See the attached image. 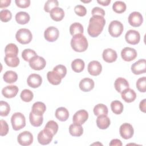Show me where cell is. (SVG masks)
I'll use <instances>...</instances> for the list:
<instances>
[{
	"label": "cell",
	"mask_w": 146,
	"mask_h": 146,
	"mask_svg": "<svg viewBox=\"0 0 146 146\" xmlns=\"http://www.w3.org/2000/svg\"><path fill=\"white\" fill-rule=\"evenodd\" d=\"M106 24V20L103 17L94 15L90 18L87 28L88 34L92 37L98 36L103 31Z\"/></svg>",
	"instance_id": "1"
},
{
	"label": "cell",
	"mask_w": 146,
	"mask_h": 146,
	"mask_svg": "<svg viewBox=\"0 0 146 146\" xmlns=\"http://www.w3.org/2000/svg\"><path fill=\"white\" fill-rule=\"evenodd\" d=\"M88 45L87 38L83 34H79L73 36L71 40V47L76 52L86 51L88 48Z\"/></svg>",
	"instance_id": "2"
},
{
	"label": "cell",
	"mask_w": 146,
	"mask_h": 146,
	"mask_svg": "<svg viewBox=\"0 0 146 146\" xmlns=\"http://www.w3.org/2000/svg\"><path fill=\"white\" fill-rule=\"evenodd\" d=\"M11 123L14 130H20L26 125L25 117L21 112H15L11 117Z\"/></svg>",
	"instance_id": "3"
},
{
	"label": "cell",
	"mask_w": 146,
	"mask_h": 146,
	"mask_svg": "<svg viewBox=\"0 0 146 146\" xmlns=\"http://www.w3.org/2000/svg\"><path fill=\"white\" fill-rule=\"evenodd\" d=\"M16 39L21 44H26L29 43L33 38L31 31L27 29H20L15 34Z\"/></svg>",
	"instance_id": "4"
},
{
	"label": "cell",
	"mask_w": 146,
	"mask_h": 146,
	"mask_svg": "<svg viewBox=\"0 0 146 146\" xmlns=\"http://www.w3.org/2000/svg\"><path fill=\"white\" fill-rule=\"evenodd\" d=\"M124 27L123 24L119 21H112L109 25L108 32L110 34L115 38L119 36L123 33Z\"/></svg>",
	"instance_id": "5"
},
{
	"label": "cell",
	"mask_w": 146,
	"mask_h": 146,
	"mask_svg": "<svg viewBox=\"0 0 146 146\" xmlns=\"http://www.w3.org/2000/svg\"><path fill=\"white\" fill-rule=\"evenodd\" d=\"M53 136V133L50 131L44 128L39 132L37 139L39 144L42 145H47L52 141Z\"/></svg>",
	"instance_id": "6"
},
{
	"label": "cell",
	"mask_w": 146,
	"mask_h": 146,
	"mask_svg": "<svg viewBox=\"0 0 146 146\" xmlns=\"http://www.w3.org/2000/svg\"><path fill=\"white\" fill-rule=\"evenodd\" d=\"M46 64L45 59L40 56L36 55L29 61L30 67L34 70H41L44 68Z\"/></svg>",
	"instance_id": "7"
},
{
	"label": "cell",
	"mask_w": 146,
	"mask_h": 146,
	"mask_svg": "<svg viewBox=\"0 0 146 146\" xmlns=\"http://www.w3.org/2000/svg\"><path fill=\"white\" fill-rule=\"evenodd\" d=\"M120 135L124 139H131L134 133L132 125L129 123H125L121 124L119 128Z\"/></svg>",
	"instance_id": "8"
},
{
	"label": "cell",
	"mask_w": 146,
	"mask_h": 146,
	"mask_svg": "<svg viewBox=\"0 0 146 146\" xmlns=\"http://www.w3.org/2000/svg\"><path fill=\"white\" fill-rule=\"evenodd\" d=\"M17 140L19 144L21 145H30L33 143V136L29 131H23L18 135Z\"/></svg>",
	"instance_id": "9"
},
{
	"label": "cell",
	"mask_w": 146,
	"mask_h": 146,
	"mask_svg": "<svg viewBox=\"0 0 146 146\" xmlns=\"http://www.w3.org/2000/svg\"><path fill=\"white\" fill-rule=\"evenodd\" d=\"M59 32L58 29L54 26L47 27L44 33V36L46 40L52 42L55 41L59 37Z\"/></svg>",
	"instance_id": "10"
},
{
	"label": "cell",
	"mask_w": 146,
	"mask_h": 146,
	"mask_svg": "<svg viewBox=\"0 0 146 146\" xmlns=\"http://www.w3.org/2000/svg\"><path fill=\"white\" fill-rule=\"evenodd\" d=\"M131 71L135 75L144 74L146 71V60L141 59L135 62L131 66Z\"/></svg>",
	"instance_id": "11"
},
{
	"label": "cell",
	"mask_w": 146,
	"mask_h": 146,
	"mask_svg": "<svg viewBox=\"0 0 146 146\" xmlns=\"http://www.w3.org/2000/svg\"><path fill=\"white\" fill-rule=\"evenodd\" d=\"M125 39L126 42L131 44H137L140 40V35L137 31L135 30H128L125 35Z\"/></svg>",
	"instance_id": "12"
},
{
	"label": "cell",
	"mask_w": 146,
	"mask_h": 146,
	"mask_svg": "<svg viewBox=\"0 0 146 146\" xmlns=\"http://www.w3.org/2000/svg\"><path fill=\"white\" fill-rule=\"evenodd\" d=\"M137 55V54L136 50L131 47H126L121 51V56L126 62H130L134 60Z\"/></svg>",
	"instance_id": "13"
},
{
	"label": "cell",
	"mask_w": 146,
	"mask_h": 146,
	"mask_svg": "<svg viewBox=\"0 0 146 146\" xmlns=\"http://www.w3.org/2000/svg\"><path fill=\"white\" fill-rule=\"evenodd\" d=\"M88 118V113L85 110H80L75 113L72 117L73 123L82 125L84 124Z\"/></svg>",
	"instance_id": "14"
},
{
	"label": "cell",
	"mask_w": 146,
	"mask_h": 146,
	"mask_svg": "<svg viewBox=\"0 0 146 146\" xmlns=\"http://www.w3.org/2000/svg\"><path fill=\"white\" fill-rule=\"evenodd\" d=\"M143 22V18L139 12L133 11L128 17V22L133 27H139L141 25Z\"/></svg>",
	"instance_id": "15"
},
{
	"label": "cell",
	"mask_w": 146,
	"mask_h": 146,
	"mask_svg": "<svg viewBox=\"0 0 146 146\" xmlns=\"http://www.w3.org/2000/svg\"><path fill=\"white\" fill-rule=\"evenodd\" d=\"M88 72L92 76L99 75L102 70V66L100 63L97 60L90 62L87 67Z\"/></svg>",
	"instance_id": "16"
},
{
	"label": "cell",
	"mask_w": 146,
	"mask_h": 146,
	"mask_svg": "<svg viewBox=\"0 0 146 146\" xmlns=\"http://www.w3.org/2000/svg\"><path fill=\"white\" fill-rule=\"evenodd\" d=\"M27 84L31 88H37L42 83V78L39 74H32L30 75L27 79Z\"/></svg>",
	"instance_id": "17"
},
{
	"label": "cell",
	"mask_w": 146,
	"mask_h": 146,
	"mask_svg": "<svg viewBox=\"0 0 146 146\" xmlns=\"http://www.w3.org/2000/svg\"><path fill=\"white\" fill-rule=\"evenodd\" d=\"M94 81L92 79L85 78L80 81L79 86L82 91L88 92L94 88Z\"/></svg>",
	"instance_id": "18"
},
{
	"label": "cell",
	"mask_w": 146,
	"mask_h": 146,
	"mask_svg": "<svg viewBox=\"0 0 146 146\" xmlns=\"http://www.w3.org/2000/svg\"><path fill=\"white\" fill-rule=\"evenodd\" d=\"M18 90V87L17 86H7L2 89V94L6 98H12L17 95Z\"/></svg>",
	"instance_id": "19"
},
{
	"label": "cell",
	"mask_w": 146,
	"mask_h": 146,
	"mask_svg": "<svg viewBox=\"0 0 146 146\" xmlns=\"http://www.w3.org/2000/svg\"><path fill=\"white\" fill-rule=\"evenodd\" d=\"M103 60L107 63H112L115 62L117 57L116 52L112 48L105 49L102 54Z\"/></svg>",
	"instance_id": "20"
},
{
	"label": "cell",
	"mask_w": 146,
	"mask_h": 146,
	"mask_svg": "<svg viewBox=\"0 0 146 146\" xmlns=\"http://www.w3.org/2000/svg\"><path fill=\"white\" fill-rule=\"evenodd\" d=\"M121 98L127 103H131L133 102L136 98V94L131 88H127L121 92Z\"/></svg>",
	"instance_id": "21"
},
{
	"label": "cell",
	"mask_w": 146,
	"mask_h": 146,
	"mask_svg": "<svg viewBox=\"0 0 146 146\" xmlns=\"http://www.w3.org/2000/svg\"><path fill=\"white\" fill-rule=\"evenodd\" d=\"M128 82L124 78L120 77L117 78L114 83V87L115 90L118 92H121L124 90L129 88Z\"/></svg>",
	"instance_id": "22"
},
{
	"label": "cell",
	"mask_w": 146,
	"mask_h": 146,
	"mask_svg": "<svg viewBox=\"0 0 146 146\" xmlns=\"http://www.w3.org/2000/svg\"><path fill=\"white\" fill-rule=\"evenodd\" d=\"M96 125L100 129H105L110 125V119L106 115L98 116L96 119Z\"/></svg>",
	"instance_id": "23"
},
{
	"label": "cell",
	"mask_w": 146,
	"mask_h": 146,
	"mask_svg": "<svg viewBox=\"0 0 146 146\" xmlns=\"http://www.w3.org/2000/svg\"><path fill=\"white\" fill-rule=\"evenodd\" d=\"M50 15L51 19L55 21H60L64 17V10L60 7H55L50 12Z\"/></svg>",
	"instance_id": "24"
},
{
	"label": "cell",
	"mask_w": 146,
	"mask_h": 146,
	"mask_svg": "<svg viewBox=\"0 0 146 146\" xmlns=\"http://www.w3.org/2000/svg\"><path fill=\"white\" fill-rule=\"evenodd\" d=\"M55 117L59 121H65L69 117L68 111L63 107H60L58 108L55 111Z\"/></svg>",
	"instance_id": "25"
},
{
	"label": "cell",
	"mask_w": 146,
	"mask_h": 146,
	"mask_svg": "<svg viewBox=\"0 0 146 146\" xmlns=\"http://www.w3.org/2000/svg\"><path fill=\"white\" fill-rule=\"evenodd\" d=\"M46 110V107L44 103L41 102H36L34 103L32 106L31 111L35 115L42 116Z\"/></svg>",
	"instance_id": "26"
},
{
	"label": "cell",
	"mask_w": 146,
	"mask_h": 146,
	"mask_svg": "<svg viewBox=\"0 0 146 146\" xmlns=\"http://www.w3.org/2000/svg\"><path fill=\"white\" fill-rule=\"evenodd\" d=\"M47 78L48 82L53 85H58L60 83L62 78L54 71H48L47 74Z\"/></svg>",
	"instance_id": "27"
},
{
	"label": "cell",
	"mask_w": 146,
	"mask_h": 146,
	"mask_svg": "<svg viewBox=\"0 0 146 146\" xmlns=\"http://www.w3.org/2000/svg\"><path fill=\"white\" fill-rule=\"evenodd\" d=\"M30 17L29 14L25 11H19L15 15V20L20 25H25L27 23L30 21Z\"/></svg>",
	"instance_id": "28"
},
{
	"label": "cell",
	"mask_w": 146,
	"mask_h": 146,
	"mask_svg": "<svg viewBox=\"0 0 146 146\" xmlns=\"http://www.w3.org/2000/svg\"><path fill=\"white\" fill-rule=\"evenodd\" d=\"M5 52L6 56L9 57L17 56L18 53V48L15 44L9 43L6 46Z\"/></svg>",
	"instance_id": "29"
},
{
	"label": "cell",
	"mask_w": 146,
	"mask_h": 146,
	"mask_svg": "<svg viewBox=\"0 0 146 146\" xmlns=\"http://www.w3.org/2000/svg\"><path fill=\"white\" fill-rule=\"evenodd\" d=\"M29 120L31 124L34 127H39L42 125L43 121V117L42 116H38L34 114L32 111L29 114Z\"/></svg>",
	"instance_id": "30"
},
{
	"label": "cell",
	"mask_w": 146,
	"mask_h": 146,
	"mask_svg": "<svg viewBox=\"0 0 146 146\" xmlns=\"http://www.w3.org/2000/svg\"><path fill=\"white\" fill-rule=\"evenodd\" d=\"M69 132L73 136H80L83 133V128L81 125L72 124L69 127Z\"/></svg>",
	"instance_id": "31"
},
{
	"label": "cell",
	"mask_w": 146,
	"mask_h": 146,
	"mask_svg": "<svg viewBox=\"0 0 146 146\" xmlns=\"http://www.w3.org/2000/svg\"><path fill=\"white\" fill-rule=\"evenodd\" d=\"M4 81L7 83H13L18 79L17 74L13 71H7L3 76Z\"/></svg>",
	"instance_id": "32"
},
{
	"label": "cell",
	"mask_w": 146,
	"mask_h": 146,
	"mask_svg": "<svg viewBox=\"0 0 146 146\" xmlns=\"http://www.w3.org/2000/svg\"><path fill=\"white\" fill-rule=\"evenodd\" d=\"M85 64L84 61L81 59H76L71 63L72 70L75 72H80L84 68Z\"/></svg>",
	"instance_id": "33"
},
{
	"label": "cell",
	"mask_w": 146,
	"mask_h": 146,
	"mask_svg": "<svg viewBox=\"0 0 146 146\" xmlns=\"http://www.w3.org/2000/svg\"><path fill=\"white\" fill-rule=\"evenodd\" d=\"M83 26L82 24L78 22L73 23L70 27V32L71 35L72 36L79 34H83Z\"/></svg>",
	"instance_id": "34"
},
{
	"label": "cell",
	"mask_w": 146,
	"mask_h": 146,
	"mask_svg": "<svg viewBox=\"0 0 146 146\" xmlns=\"http://www.w3.org/2000/svg\"><path fill=\"white\" fill-rule=\"evenodd\" d=\"M94 113L95 115L96 116H99V115H107L108 114V108L107 107L102 103L98 104L96 105L93 110Z\"/></svg>",
	"instance_id": "35"
},
{
	"label": "cell",
	"mask_w": 146,
	"mask_h": 146,
	"mask_svg": "<svg viewBox=\"0 0 146 146\" xmlns=\"http://www.w3.org/2000/svg\"><path fill=\"white\" fill-rule=\"evenodd\" d=\"M111 108L115 114L119 115L123 111V104L119 100H114L111 103Z\"/></svg>",
	"instance_id": "36"
},
{
	"label": "cell",
	"mask_w": 146,
	"mask_h": 146,
	"mask_svg": "<svg viewBox=\"0 0 146 146\" xmlns=\"http://www.w3.org/2000/svg\"><path fill=\"white\" fill-rule=\"evenodd\" d=\"M112 9L115 13L120 14L125 11L126 5L123 1H117L113 3L112 5Z\"/></svg>",
	"instance_id": "37"
},
{
	"label": "cell",
	"mask_w": 146,
	"mask_h": 146,
	"mask_svg": "<svg viewBox=\"0 0 146 146\" xmlns=\"http://www.w3.org/2000/svg\"><path fill=\"white\" fill-rule=\"evenodd\" d=\"M37 54L35 51L30 48L25 49L22 52V57L26 62H29Z\"/></svg>",
	"instance_id": "38"
},
{
	"label": "cell",
	"mask_w": 146,
	"mask_h": 146,
	"mask_svg": "<svg viewBox=\"0 0 146 146\" xmlns=\"http://www.w3.org/2000/svg\"><path fill=\"white\" fill-rule=\"evenodd\" d=\"M4 60L7 66L11 67H16L19 64V59L17 56L9 57L5 56Z\"/></svg>",
	"instance_id": "39"
},
{
	"label": "cell",
	"mask_w": 146,
	"mask_h": 146,
	"mask_svg": "<svg viewBox=\"0 0 146 146\" xmlns=\"http://www.w3.org/2000/svg\"><path fill=\"white\" fill-rule=\"evenodd\" d=\"M20 96L23 101L25 102H30L33 99L34 95L33 92L30 90L25 89L21 92Z\"/></svg>",
	"instance_id": "40"
},
{
	"label": "cell",
	"mask_w": 146,
	"mask_h": 146,
	"mask_svg": "<svg viewBox=\"0 0 146 146\" xmlns=\"http://www.w3.org/2000/svg\"><path fill=\"white\" fill-rule=\"evenodd\" d=\"M10 111L9 104L4 101L0 102V115L1 116H6Z\"/></svg>",
	"instance_id": "41"
},
{
	"label": "cell",
	"mask_w": 146,
	"mask_h": 146,
	"mask_svg": "<svg viewBox=\"0 0 146 146\" xmlns=\"http://www.w3.org/2000/svg\"><path fill=\"white\" fill-rule=\"evenodd\" d=\"M59 5L58 1L56 0H48L44 4V10L47 13H50L51 10L57 7Z\"/></svg>",
	"instance_id": "42"
},
{
	"label": "cell",
	"mask_w": 146,
	"mask_h": 146,
	"mask_svg": "<svg viewBox=\"0 0 146 146\" xmlns=\"http://www.w3.org/2000/svg\"><path fill=\"white\" fill-rule=\"evenodd\" d=\"M136 88L141 92H145L146 91V77L143 76L138 79L136 82Z\"/></svg>",
	"instance_id": "43"
},
{
	"label": "cell",
	"mask_w": 146,
	"mask_h": 146,
	"mask_svg": "<svg viewBox=\"0 0 146 146\" xmlns=\"http://www.w3.org/2000/svg\"><path fill=\"white\" fill-rule=\"evenodd\" d=\"M44 128L50 131L53 133V135H55L58 132L59 127L56 122L54 120H50L47 123Z\"/></svg>",
	"instance_id": "44"
},
{
	"label": "cell",
	"mask_w": 146,
	"mask_h": 146,
	"mask_svg": "<svg viewBox=\"0 0 146 146\" xmlns=\"http://www.w3.org/2000/svg\"><path fill=\"white\" fill-rule=\"evenodd\" d=\"M11 13L9 10L3 9L0 11V19L2 22H7L11 19Z\"/></svg>",
	"instance_id": "45"
},
{
	"label": "cell",
	"mask_w": 146,
	"mask_h": 146,
	"mask_svg": "<svg viewBox=\"0 0 146 146\" xmlns=\"http://www.w3.org/2000/svg\"><path fill=\"white\" fill-rule=\"evenodd\" d=\"M53 71L56 72L59 75V76L63 79L67 74V68L66 67L62 64H59L56 66L54 68Z\"/></svg>",
	"instance_id": "46"
},
{
	"label": "cell",
	"mask_w": 146,
	"mask_h": 146,
	"mask_svg": "<svg viewBox=\"0 0 146 146\" xmlns=\"http://www.w3.org/2000/svg\"><path fill=\"white\" fill-rule=\"evenodd\" d=\"M74 11L80 17H83L87 14L86 8L84 6L80 5H78L75 6Z\"/></svg>",
	"instance_id": "47"
},
{
	"label": "cell",
	"mask_w": 146,
	"mask_h": 146,
	"mask_svg": "<svg viewBox=\"0 0 146 146\" xmlns=\"http://www.w3.org/2000/svg\"><path fill=\"white\" fill-rule=\"evenodd\" d=\"M0 123H1V131H0L1 136H5L9 132L8 124L5 120L2 119L0 120Z\"/></svg>",
	"instance_id": "48"
},
{
	"label": "cell",
	"mask_w": 146,
	"mask_h": 146,
	"mask_svg": "<svg viewBox=\"0 0 146 146\" xmlns=\"http://www.w3.org/2000/svg\"><path fill=\"white\" fill-rule=\"evenodd\" d=\"M17 6L20 8H27L30 5V0H15Z\"/></svg>",
	"instance_id": "49"
},
{
	"label": "cell",
	"mask_w": 146,
	"mask_h": 146,
	"mask_svg": "<svg viewBox=\"0 0 146 146\" xmlns=\"http://www.w3.org/2000/svg\"><path fill=\"white\" fill-rule=\"evenodd\" d=\"M91 14H92V16L99 15V16L104 17V16L105 15V11L102 8H100L99 7H95L92 9Z\"/></svg>",
	"instance_id": "50"
},
{
	"label": "cell",
	"mask_w": 146,
	"mask_h": 146,
	"mask_svg": "<svg viewBox=\"0 0 146 146\" xmlns=\"http://www.w3.org/2000/svg\"><path fill=\"white\" fill-rule=\"evenodd\" d=\"M11 0H1L0 1V7L1 9L6 7L10 5Z\"/></svg>",
	"instance_id": "51"
},
{
	"label": "cell",
	"mask_w": 146,
	"mask_h": 146,
	"mask_svg": "<svg viewBox=\"0 0 146 146\" xmlns=\"http://www.w3.org/2000/svg\"><path fill=\"white\" fill-rule=\"evenodd\" d=\"M110 145L112 146V145H116V146H121L122 145V143L121 141L119 140V139H112L111 142L110 143Z\"/></svg>",
	"instance_id": "52"
},
{
	"label": "cell",
	"mask_w": 146,
	"mask_h": 146,
	"mask_svg": "<svg viewBox=\"0 0 146 146\" xmlns=\"http://www.w3.org/2000/svg\"><path fill=\"white\" fill-rule=\"evenodd\" d=\"M139 108L142 112H145V110H146V99H143L140 102L139 104Z\"/></svg>",
	"instance_id": "53"
},
{
	"label": "cell",
	"mask_w": 146,
	"mask_h": 146,
	"mask_svg": "<svg viewBox=\"0 0 146 146\" xmlns=\"http://www.w3.org/2000/svg\"><path fill=\"white\" fill-rule=\"evenodd\" d=\"M97 2L103 6H108L111 2V0H98Z\"/></svg>",
	"instance_id": "54"
},
{
	"label": "cell",
	"mask_w": 146,
	"mask_h": 146,
	"mask_svg": "<svg viewBox=\"0 0 146 146\" xmlns=\"http://www.w3.org/2000/svg\"><path fill=\"white\" fill-rule=\"evenodd\" d=\"M81 2H84V3H87V2H91V1H82V0H81Z\"/></svg>",
	"instance_id": "55"
}]
</instances>
